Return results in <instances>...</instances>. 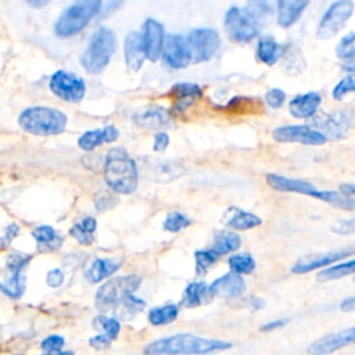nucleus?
Returning <instances> with one entry per match:
<instances>
[{"instance_id": "obj_1", "label": "nucleus", "mask_w": 355, "mask_h": 355, "mask_svg": "<svg viewBox=\"0 0 355 355\" xmlns=\"http://www.w3.org/2000/svg\"><path fill=\"white\" fill-rule=\"evenodd\" d=\"M232 348V343L204 338L191 333H176L147 344L144 355H208Z\"/></svg>"}, {"instance_id": "obj_2", "label": "nucleus", "mask_w": 355, "mask_h": 355, "mask_svg": "<svg viewBox=\"0 0 355 355\" xmlns=\"http://www.w3.org/2000/svg\"><path fill=\"white\" fill-rule=\"evenodd\" d=\"M266 183L269 187L283 193H297L308 197L318 198L323 202L330 204L334 208H340L343 211H355V198L349 194L336 190H319L311 182L304 179H293L287 176H282L277 173H268Z\"/></svg>"}, {"instance_id": "obj_3", "label": "nucleus", "mask_w": 355, "mask_h": 355, "mask_svg": "<svg viewBox=\"0 0 355 355\" xmlns=\"http://www.w3.org/2000/svg\"><path fill=\"white\" fill-rule=\"evenodd\" d=\"M104 180L118 194H132L139 184L136 161L122 147H114L104 161Z\"/></svg>"}, {"instance_id": "obj_4", "label": "nucleus", "mask_w": 355, "mask_h": 355, "mask_svg": "<svg viewBox=\"0 0 355 355\" xmlns=\"http://www.w3.org/2000/svg\"><path fill=\"white\" fill-rule=\"evenodd\" d=\"M67 115L53 107L36 105L24 110L18 116V125L26 133L35 136L60 135L67 128Z\"/></svg>"}, {"instance_id": "obj_5", "label": "nucleus", "mask_w": 355, "mask_h": 355, "mask_svg": "<svg viewBox=\"0 0 355 355\" xmlns=\"http://www.w3.org/2000/svg\"><path fill=\"white\" fill-rule=\"evenodd\" d=\"M116 50V36L107 26L98 28L90 37L86 50L80 55L82 67L90 73L101 72Z\"/></svg>"}, {"instance_id": "obj_6", "label": "nucleus", "mask_w": 355, "mask_h": 355, "mask_svg": "<svg viewBox=\"0 0 355 355\" xmlns=\"http://www.w3.org/2000/svg\"><path fill=\"white\" fill-rule=\"evenodd\" d=\"M101 11V0H82L68 7L54 24V32L60 37H71L82 32L87 24Z\"/></svg>"}, {"instance_id": "obj_7", "label": "nucleus", "mask_w": 355, "mask_h": 355, "mask_svg": "<svg viewBox=\"0 0 355 355\" xmlns=\"http://www.w3.org/2000/svg\"><path fill=\"white\" fill-rule=\"evenodd\" d=\"M141 284V277L137 275L118 276L107 280L96 291V308L101 312L114 309V306L128 294H133Z\"/></svg>"}, {"instance_id": "obj_8", "label": "nucleus", "mask_w": 355, "mask_h": 355, "mask_svg": "<svg viewBox=\"0 0 355 355\" xmlns=\"http://www.w3.org/2000/svg\"><path fill=\"white\" fill-rule=\"evenodd\" d=\"M28 254L12 252L7 257L3 272L0 273V291L11 300H19L25 291V276L22 270L31 262Z\"/></svg>"}, {"instance_id": "obj_9", "label": "nucleus", "mask_w": 355, "mask_h": 355, "mask_svg": "<svg viewBox=\"0 0 355 355\" xmlns=\"http://www.w3.org/2000/svg\"><path fill=\"white\" fill-rule=\"evenodd\" d=\"M223 25L229 39L237 43H248L259 33V24L245 8H239L237 6H232L225 12Z\"/></svg>"}, {"instance_id": "obj_10", "label": "nucleus", "mask_w": 355, "mask_h": 355, "mask_svg": "<svg viewBox=\"0 0 355 355\" xmlns=\"http://www.w3.org/2000/svg\"><path fill=\"white\" fill-rule=\"evenodd\" d=\"M355 4L352 0H336L322 15L318 29L316 37L320 40H327L336 36L352 17Z\"/></svg>"}, {"instance_id": "obj_11", "label": "nucleus", "mask_w": 355, "mask_h": 355, "mask_svg": "<svg viewBox=\"0 0 355 355\" xmlns=\"http://www.w3.org/2000/svg\"><path fill=\"white\" fill-rule=\"evenodd\" d=\"M191 54V62L209 61L220 47V36L214 28H194L186 37Z\"/></svg>"}, {"instance_id": "obj_12", "label": "nucleus", "mask_w": 355, "mask_h": 355, "mask_svg": "<svg viewBox=\"0 0 355 355\" xmlns=\"http://www.w3.org/2000/svg\"><path fill=\"white\" fill-rule=\"evenodd\" d=\"M312 125L319 128V132L329 140H338L347 136V133L355 126V111L340 110L329 114L316 115L312 119Z\"/></svg>"}, {"instance_id": "obj_13", "label": "nucleus", "mask_w": 355, "mask_h": 355, "mask_svg": "<svg viewBox=\"0 0 355 355\" xmlns=\"http://www.w3.org/2000/svg\"><path fill=\"white\" fill-rule=\"evenodd\" d=\"M50 90L58 98L68 103H78L85 97L86 85L85 80L68 71H55L50 78Z\"/></svg>"}, {"instance_id": "obj_14", "label": "nucleus", "mask_w": 355, "mask_h": 355, "mask_svg": "<svg viewBox=\"0 0 355 355\" xmlns=\"http://www.w3.org/2000/svg\"><path fill=\"white\" fill-rule=\"evenodd\" d=\"M272 137L279 143H300L305 146H322L327 141L323 133L306 125L277 126L273 129Z\"/></svg>"}, {"instance_id": "obj_15", "label": "nucleus", "mask_w": 355, "mask_h": 355, "mask_svg": "<svg viewBox=\"0 0 355 355\" xmlns=\"http://www.w3.org/2000/svg\"><path fill=\"white\" fill-rule=\"evenodd\" d=\"M355 254V244L349 245V247H344V248H337V250H331L327 252H319V254H308L301 257L291 268V270L297 275H304V273H309L315 269L323 268V266H329L340 259H344L349 255Z\"/></svg>"}, {"instance_id": "obj_16", "label": "nucleus", "mask_w": 355, "mask_h": 355, "mask_svg": "<svg viewBox=\"0 0 355 355\" xmlns=\"http://www.w3.org/2000/svg\"><path fill=\"white\" fill-rule=\"evenodd\" d=\"M140 36H141V43H143L146 58L150 60L151 62L158 61L161 58L164 42H165V36H166L164 25L154 18H147L143 22Z\"/></svg>"}, {"instance_id": "obj_17", "label": "nucleus", "mask_w": 355, "mask_h": 355, "mask_svg": "<svg viewBox=\"0 0 355 355\" xmlns=\"http://www.w3.org/2000/svg\"><path fill=\"white\" fill-rule=\"evenodd\" d=\"M164 62L173 69H183L191 62L186 39L180 35H166L161 54Z\"/></svg>"}, {"instance_id": "obj_18", "label": "nucleus", "mask_w": 355, "mask_h": 355, "mask_svg": "<svg viewBox=\"0 0 355 355\" xmlns=\"http://www.w3.org/2000/svg\"><path fill=\"white\" fill-rule=\"evenodd\" d=\"M354 343H355V326L340 330V331H334L331 334H327L316 340L315 343L311 344V347L308 348V352L311 355H329Z\"/></svg>"}, {"instance_id": "obj_19", "label": "nucleus", "mask_w": 355, "mask_h": 355, "mask_svg": "<svg viewBox=\"0 0 355 355\" xmlns=\"http://www.w3.org/2000/svg\"><path fill=\"white\" fill-rule=\"evenodd\" d=\"M169 96L172 97L173 112L180 115L202 97V89L197 83L178 82L171 87Z\"/></svg>"}, {"instance_id": "obj_20", "label": "nucleus", "mask_w": 355, "mask_h": 355, "mask_svg": "<svg viewBox=\"0 0 355 355\" xmlns=\"http://www.w3.org/2000/svg\"><path fill=\"white\" fill-rule=\"evenodd\" d=\"M132 119L140 128L159 132L161 129L171 125L172 114L165 107L151 104V105H147V107L139 110L137 112H135Z\"/></svg>"}, {"instance_id": "obj_21", "label": "nucleus", "mask_w": 355, "mask_h": 355, "mask_svg": "<svg viewBox=\"0 0 355 355\" xmlns=\"http://www.w3.org/2000/svg\"><path fill=\"white\" fill-rule=\"evenodd\" d=\"M245 282L241 275L229 272L209 284V291L212 297L218 298H237L245 293Z\"/></svg>"}, {"instance_id": "obj_22", "label": "nucleus", "mask_w": 355, "mask_h": 355, "mask_svg": "<svg viewBox=\"0 0 355 355\" xmlns=\"http://www.w3.org/2000/svg\"><path fill=\"white\" fill-rule=\"evenodd\" d=\"M183 164L172 159H150L147 162L148 178L158 183H168L184 175Z\"/></svg>"}, {"instance_id": "obj_23", "label": "nucleus", "mask_w": 355, "mask_h": 355, "mask_svg": "<svg viewBox=\"0 0 355 355\" xmlns=\"http://www.w3.org/2000/svg\"><path fill=\"white\" fill-rule=\"evenodd\" d=\"M123 263V258H96L83 270V276L89 283H100L101 280L112 276Z\"/></svg>"}, {"instance_id": "obj_24", "label": "nucleus", "mask_w": 355, "mask_h": 355, "mask_svg": "<svg viewBox=\"0 0 355 355\" xmlns=\"http://www.w3.org/2000/svg\"><path fill=\"white\" fill-rule=\"evenodd\" d=\"M320 103H322V97L318 92L301 93L290 100L288 111L297 119H306V118L315 116Z\"/></svg>"}, {"instance_id": "obj_25", "label": "nucleus", "mask_w": 355, "mask_h": 355, "mask_svg": "<svg viewBox=\"0 0 355 355\" xmlns=\"http://www.w3.org/2000/svg\"><path fill=\"white\" fill-rule=\"evenodd\" d=\"M123 55H125V64L129 72H137L146 60L141 36L139 32H130L125 37L123 43Z\"/></svg>"}, {"instance_id": "obj_26", "label": "nucleus", "mask_w": 355, "mask_h": 355, "mask_svg": "<svg viewBox=\"0 0 355 355\" xmlns=\"http://www.w3.org/2000/svg\"><path fill=\"white\" fill-rule=\"evenodd\" d=\"M311 0H276L277 24L287 29L293 26L306 10Z\"/></svg>"}, {"instance_id": "obj_27", "label": "nucleus", "mask_w": 355, "mask_h": 355, "mask_svg": "<svg viewBox=\"0 0 355 355\" xmlns=\"http://www.w3.org/2000/svg\"><path fill=\"white\" fill-rule=\"evenodd\" d=\"M223 223L234 230H248L259 226L262 223V219L252 212L232 207L227 209Z\"/></svg>"}, {"instance_id": "obj_28", "label": "nucleus", "mask_w": 355, "mask_h": 355, "mask_svg": "<svg viewBox=\"0 0 355 355\" xmlns=\"http://www.w3.org/2000/svg\"><path fill=\"white\" fill-rule=\"evenodd\" d=\"M212 294L209 291V286L204 282H193L186 286L180 305L184 308H194L202 304H207L212 300Z\"/></svg>"}, {"instance_id": "obj_29", "label": "nucleus", "mask_w": 355, "mask_h": 355, "mask_svg": "<svg viewBox=\"0 0 355 355\" xmlns=\"http://www.w3.org/2000/svg\"><path fill=\"white\" fill-rule=\"evenodd\" d=\"M283 55V47L273 37H261L257 46V58L265 65H275Z\"/></svg>"}, {"instance_id": "obj_30", "label": "nucleus", "mask_w": 355, "mask_h": 355, "mask_svg": "<svg viewBox=\"0 0 355 355\" xmlns=\"http://www.w3.org/2000/svg\"><path fill=\"white\" fill-rule=\"evenodd\" d=\"M144 300L133 294H128L114 306V318H116L118 320H129L135 318L137 313H140L144 309Z\"/></svg>"}, {"instance_id": "obj_31", "label": "nucleus", "mask_w": 355, "mask_h": 355, "mask_svg": "<svg viewBox=\"0 0 355 355\" xmlns=\"http://www.w3.org/2000/svg\"><path fill=\"white\" fill-rule=\"evenodd\" d=\"M33 239L39 243V248L43 247L42 251H54L58 250L62 244V236H60L51 226L42 225L32 230Z\"/></svg>"}, {"instance_id": "obj_32", "label": "nucleus", "mask_w": 355, "mask_h": 355, "mask_svg": "<svg viewBox=\"0 0 355 355\" xmlns=\"http://www.w3.org/2000/svg\"><path fill=\"white\" fill-rule=\"evenodd\" d=\"M240 244H241V237L239 236V233H234L230 230H222L215 234L211 250L218 257H220V255L236 251L240 247Z\"/></svg>"}, {"instance_id": "obj_33", "label": "nucleus", "mask_w": 355, "mask_h": 355, "mask_svg": "<svg viewBox=\"0 0 355 355\" xmlns=\"http://www.w3.org/2000/svg\"><path fill=\"white\" fill-rule=\"evenodd\" d=\"M179 315V306L176 304H166L162 306H155L148 311V322L154 326H164L172 323Z\"/></svg>"}, {"instance_id": "obj_34", "label": "nucleus", "mask_w": 355, "mask_h": 355, "mask_svg": "<svg viewBox=\"0 0 355 355\" xmlns=\"http://www.w3.org/2000/svg\"><path fill=\"white\" fill-rule=\"evenodd\" d=\"M355 273V259L341 262L333 266H329L318 273V280L320 282H327V280H337L343 279L345 276L354 275Z\"/></svg>"}, {"instance_id": "obj_35", "label": "nucleus", "mask_w": 355, "mask_h": 355, "mask_svg": "<svg viewBox=\"0 0 355 355\" xmlns=\"http://www.w3.org/2000/svg\"><path fill=\"white\" fill-rule=\"evenodd\" d=\"M92 324L97 331H103L111 340H115L121 331V322L116 318H108L105 315L96 316Z\"/></svg>"}, {"instance_id": "obj_36", "label": "nucleus", "mask_w": 355, "mask_h": 355, "mask_svg": "<svg viewBox=\"0 0 355 355\" xmlns=\"http://www.w3.org/2000/svg\"><path fill=\"white\" fill-rule=\"evenodd\" d=\"M230 272L239 275L252 273L255 269V259L250 254H236L227 259Z\"/></svg>"}, {"instance_id": "obj_37", "label": "nucleus", "mask_w": 355, "mask_h": 355, "mask_svg": "<svg viewBox=\"0 0 355 355\" xmlns=\"http://www.w3.org/2000/svg\"><path fill=\"white\" fill-rule=\"evenodd\" d=\"M247 3L248 6L245 7V10L258 24L273 14V8L269 0H247Z\"/></svg>"}, {"instance_id": "obj_38", "label": "nucleus", "mask_w": 355, "mask_h": 355, "mask_svg": "<svg viewBox=\"0 0 355 355\" xmlns=\"http://www.w3.org/2000/svg\"><path fill=\"white\" fill-rule=\"evenodd\" d=\"M191 225V219L179 211H172L164 220V229L169 233H178Z\"/></svg>"}, {"instance_id": "obj_39", "label": "nucleus", "mask_w": 355, "mask_h": 355, "mask_svg": "<svg viewBox=\"0 0 355 355\" xmlns=\"http://www.w3.org/2000/svg\"><path fill=\"white\" fill-rule=\"evenodd\" d=\"M104 133L103 129H93V130H87L85 132L79 139H78V146L83 150V151H92L96 147L104 144Z\"/></svg>"}, {"instance_id": "obj_40", "label": "nucleus", "mask_w": 355, "mask_h": 355, "mask_svg": "<svg viewBox=\"0 0 355 355\" xmlns=\"http://www.w3.org/2000/svg\"><path fill=\"white\" fill-rule=\"evenodd\" d=\"M355 92V73H348L340 79L331 90V97L337 101H341L349 93Z\"/></svg>"}, {"instance_id": "obj_41", "label": "nucleus", "mask_w": 355, "mask_h": 355, "mask_svg": "<svg viewBox=\"0 0 355 355\" xmlns=\"http://www.w3.org/2000/svg\"><path fill=\"white\" fill-rule=\"evenodd\" d=\"M218 255L211 250H198L194 252V259H196V272L198 275L205 273L216 261H218Z\"/></svg>"}, {"instance_id": "obj_42", "label": "nucleus", "mask_w": 355, "mask_h": 355, "mask_svg": "<svg viewBox=\"0 0 355 355\" xmlns=\"http://www.w3.org/2000/svg\"><path fill=\"white\" fill-rule=\"evenodd\" d=\"M355 51V32H348L344 35L338 44L336 46V54L341 60H347Z\"/></svg>"}, {"instance_id": "obj_43", "label": "nucleus", "mask_w": 355, "mask_h": 355, "mask_svg": "<svg viewBox=\"0 0 355 355\" xmlns=\"http://www.w3.org/2000/svg\"><path fill=\"white\" fill-rule=\"evenodd\" d=\"M265 101L266 104L273 108V110H277L280 108L284 101H286V92L279 89V87H273V89H269L266 93H265Z\"/></svg>"}, {"instance_id": "obj_44", "label": "nucleus", "mask_w": 355, "mask_h": 355, "mask_svg": "<svg viewBox=\"0 0 355 355\" xmlns=\"http://www.w3.org/2000/svg\"><path fill=\"white\" fill-rule=\"evenodd\" d=\"M252 98L250 97H243V96H236L233 97L225 107H218L219 110L223 111H232V112H241L244 110H248L251 107Z\"/></svg>"}, {"instance_id": "obj_45", "label": "nucleus", "mask_w": 355, "mask_h": 355, "mask_svg": "<svg viewBox=\"0 0 355 355\" xmlns=\"http://www.w3.org/2000/svg\"><path fill=\"white\" fill-rule=\"evenodd\" d=\"M69 234L82 245H90L94 241V234L89 233L87 230H85L79 223L73 225L69 229Z\"/></svg>"}, {"instance_id": "obj_46", "label": "nucleus", "mask_w": 355, "mask_h": 355, "mask_svg": "<svg viewBox=\"0 0 355 355\" xmlns=\"http://www.w3.org/2000/svg\"><path fill=\"white\" fill-rule=\"evenodd\" d=\"M64 338L58 334H51L49 337H46L44 340H42L40 343V348L46 352H57L64 347Z\"/></svg>"}, {"instance_id": "obj_47", "label": "nucleus", "mask_w": 355, "mask_h": 355, "mask_svg": "<svg viewBox=\"0 0 355 355\" xmlns=\"http://www.w3.org/2000/svg\"><path fill=\"white\" fill-rule=\"evenodd\" d=\"M331 232L336 234H343V236H348V234L354 233L355 232V218L340 220L337 225L331 226Z\"/></svg>"}, {"instance_id": "obj_48", "label": "nucleus", "mask_w": 355, "mask_h": 355, "mask_svg": "<svg viewBox=\"0 0 355 355\" xmlns=\"http://www.w3.org/2000/svg\"><path fill=\"white\" fill-rule=\"evenodd\" d=\"M169 146V135L166 132H157L153 141V150L157 153H164Z\"/></svg>"}, {"instance_id": "obj_49", "label": "nucleus", "mask_w": 355, "mask_h": 355, "mask_svg": "<svg viewBox=\"0 0 355 355\" xmlns=\"http://www.w3.org/2000/svg\"><path fill=\"white\" fill-rule=\"evenodd\" d=\"M62 282H64V273H62V270L60 268H54V269L47 272V276H46L47 286L57 288V287H60L62 284Z\"/></svg>"}, {"instance_id": "obj_50", "label": "nucleus", "mask_w": 355, "mask_h": 355, "mask_svg": "<svg viewBox=\"0 0 355 355\" xmlns=\"http://www.w3.org/2000/svg\"><path fill=\"white\" fill-rule=\"evenodd\" d=\"M111 343H112V340L107 334H104V333L96 334V336H93L89 340L90 347H93L94 349H105V348H108L111 345Z\"/></svg>"}, {"instance_id": "obj_51", "label": "nucleus", "mask_w": 355, "mask_h": 355, "mask_svg": "<svg viewBox=\"0 0 355 355\" xmlns=\"http://www.w3.org/2000/svg\"><path fill=\"white\" fill-rule=\"evenodd\" d=\"M18 233H19V227H18V225H15V223L8 225V226L6 227V233H4V236H3V237H0V247H1V248L8 247V244L14 240V237H17V236H18Z\"/></svg>"}, {"instance_id": "obj_52", "label": "nucleus", "mask_w": 355, "mask_h": 355, "mask_svg": "<svg viewBox=\"0 0 355 355\" xmlns=\"http://www.w3.org/2000/svg\"><path fill=\"white\" fill-rule=\"evenodd\" d=\"M116 204V198L111 196H101L100 198L96 200V209L97 211H105L112 208Z\"/></svg>"}, {"instance_id": "obj_53", "label": "nucleus", "mask_w": 355, "mask_h": 355, "mask_svg": "<svg viewBox=\"0 0 355 355\" xmlns=\"http://www.w3.org/2000/svg\"><path fill=\"white\" fill-rule=\"evenodd\" d=\"M103 133H104V140L105 143H112L119 137V132L114 125H108L103 128Z\"/></svg>"}, {"instance_id": "obj_54", "label": "nucleus", "mask_w": 355, "mask_h": 355, "mask_svg": "<svg viewBox=\"0 0 355 355\" xmlns=\"http://www.w3.org/2000/svg\"><path fill=\"white\" fill-rule=\"evenodd\" d=\"M287 322H288V319H277V320H272V322L265 323V324L261 327V330H262V331H265V333H270V331H273V330H276V329H280V327L286 326V324H287Z\"/></svg>"}, {"instance_id": "obj_55", "label": "nucleus", "mask_w": 355, "mask_h": 355, "mask_svg": "<svg viewBox=\"0 0 355 355\" xmlns=\"http://www.w3.org/2000/svg\"><path fill=\"white\" fill-rule=\"evenodd\" d=\"M123 4V0H110L105 6H104V10H103V15L107 17L112 12H115L116 10H119Z\"/></svg>"}, {"instance_id": "obj_56", "label": "nucleus", "mask_w": 355, "mask_h": 355, "mask_svg": "<svg viewBox=\"0 0 355 355\" xmlns=\"http://www.w3.org/2000/svg\"><path fill=\"white\" fill-rule=\"evenodd\" d=\"M79 225H80L85 230H87L89 233H94V232H96V227H97V222H96V219H94L93 216H85V218L79 222Z\"/></svg>"}, {"instance_id": "obj_57", "label": "nucleus", "mask_w": 355, "mask_h": 355, "mask_svg": "<svg viewBox=\"0 0 355 355\" xmlns=\"http://www.w3.org/2000/svg\"><path fill=\"white\" fill-rule=\"evenodd\" d=\"M340 309L344 312H352L355 311V297H347L341 301Z\"/></svg>"}, {"instance_id": "obj_58", "label": "nucleus", "mask_w": 355, "mask_h": 355, "mask_svg": "<svg viewBox=\"0 0 355 355\" xmlns=\"http://www.w3.org/2000/svg\"><path fill=\"white\" fill-rule=\"evenodd\" d=\"M343 69L349 72V73H355V51L347 58L343 61Z\"/></svg>"}, {"instance_id": "obj_59", "label": "nucleus", "mask_w": 355, "mask_h": 355, "mask_svg": "<svg viewBox=\"0 0 355 355\" xmlns=\"http://www.w3.org/2000/svg\"><path fill=\"white\" fill-rule=\"evenodd\" d=\"M250 305H251L252 309L258 311V309H261V308L265 306V301H263L262 298H259V297H251V298H250Z\"/></svg>"}, {"instance_id": "obj_60", "label": "nucleus", "mask_w": 355, "mask_h": 355, "mask_svg": "<svg viewBox=\"0 0 355 355\" xmlns=\"http://www.w3.org/2000/svg\"><path fill=\"white\" fill-rule=\"evenodd\" d=\"M340 190L345 194H349V196H355V183H343L340 186Z\"/></svg>"}, {"instance_id": "obj_61", "label": "nucleus", "mask_w": 355, "mask_h": 355, "mask_svg": "<svg viewBox=\"0 0 355 355\" xmlns=\"http://www.w3.org/2000/svg\"><path fill=\"white\" fill-rule=\"evenodd\" d=\"M50 0H26V3L31 6V7H35V8H40L43 6H46Z\"/></svg>"}, {"instance_id": "obj_62", "label": "nucleus", "mask_w": 355, "mask_h": 355, "mask_svg": "<svg viewBox=\"0 0 355 355\" xmlns=\"http://www.w3.org/2000/svg\"><path fill=\"white\" fill-rule=\"evenodd\" d=\"M43 355H75L72 351H57V352H46Z\"/></svg>"}, {"instance_id": "obj_63", "label": "nucleus", "mask_w": 355, "mask_h": 355, "mask_svg": "<svg viewBox=\"0 0 355 355\" xmlns=\"http://www.w3.org/2000/svg\"><path fill=\"white\" fill-rule=\"evenodd\" d=\"M15 355H24V354H15Z\"/></svg>"}, {"instance_id": "obj_64", "label": "nucleus", "mask_w": 355, "mask_h": 355, "mask_svg": "<svg viewBox=\"0 0 355 355\" xmlns=\"http://www.w3.org/2000/svg\"><path fill=\"white\" fill-rule=\"evenodd\" d=\"M354 280H355V279H354Z\"/></svg>"}]
</instances>
